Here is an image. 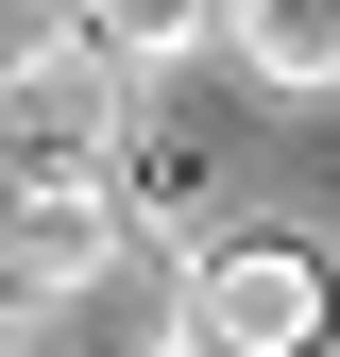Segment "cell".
Returning <instances> with one entry per match:
<instances>
[{
	"mask_svg": "<svg viewBox=\"0 0 340 357\" xmlns=\"http://www.w3.org/2000/svg\"><path fill=\"white\" fill-rule=\"evenodd\" d=\"M85 357H187V340H85Z\"/></svg>",
	"mask_w": 340,
	"mask_h": 357,
	"instance_id": "obj_5",
	"label": "cell"
},
{
	"mask_svg": "<svg viewBox=\"0 0 340 357\" xmlns=\"http://www.w3.org/2000/svg\"><path fill=\"white\" fill-rule=\"evenodd\" d=\"M323 324H340V273L307 238H187V273H170L187 357H323Z\"/></svg>",
	"mask_w": 340,
	"mask_h": 357,
	"instance_id": "obj_1",
	"label": "cell"
},
{
	"mask_svg": "<svg viewBox=\"0 0 340 357\" xmlns=\"http://www.w3.org/2000/svg\"><path fill=\"white\" fill-rule=\"evenodd\" d=\"M204 34H222L272 102H340V0H204Z\"/></svg>",
	"mask_w": 340,
	"mask_h": 357,
	"instance_id": "obj_2",
	"label": "cell"
},
{
	"mask_svg": "<svg viewBox=\"0 0 340 357\" xmlns=\"http://www.w3.org/2000/svg\"><path fill=\"white\" fill-rule=\"evenodd\" d=\"M0 357H34V340H17V324H0Z\"/></svg>",
	"mask_w": 340,
	"mask_h": 357,
	"instance_id": "obj_6",
	"label": "cell"
},
{
	"mask_svg": "<svg viewBox=\"0 0 340 357\" xmlns=\"http://www.w3.org/2000/svg\"><path fill=\"white\" fill-rule=\"evenodd\" d=\"M52 52H85V34H68V0H0V85H17V68H52Z\"/></svg>",
	"mask_w": 340,
	"mask_h": 357,
	"instance_id": "obj_4",
	"label": "cell"
},
{
	"mask_svg": "<svg viewBox=\"0 0 340 357\" xmlns=\"http://www.w3.org/2000/svg\"><path fill=\"white\" fill-rule=\"evenodd\" d=\"M68 34L102 68H187L204 52V0H68Z\"/></svg>",
	"mask_w": 340,
	"mask_h": 357,
	"instance_id": "obj_3",
	"label": "cell"
}]
</instances>
